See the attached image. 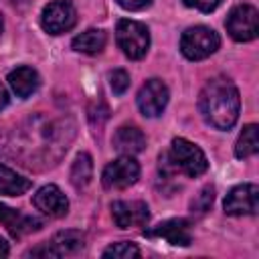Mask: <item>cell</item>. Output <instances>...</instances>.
I'll return each instance as SVG.
<instances>
[{"mask_svg": "<svg viewBox=\"0 0 259 259\" xmlns=\"http://www.w3.org/2000/svg\"><path fill=\"white\" fill-rule=\"evenodd\" d=\"M32 125H22L18 130H14V136H18V142H10L6 138H0V154L4 150H12L6 156H14L20 160L22 166H34L36 162H47L42 150L36 144H42L47 150H51L57 158L63 156V152H67V144L71 142L73 136L65 134H73V125H67V121H47V119H32Z\"/></svg>", "mask_w": 259, "mask_h": 259, "instance_id": "cell-1", "label": "cell"}, {"mask_svg": "<svg viewBox=\"0 0 259 259\" xmlns=\"http://www.w3.org/2000/svg\"><path fill=\"white\" fill-rule=\"evenodd\" d=\"M239 91L227 77L210 79L198 95V109L204 121L217 130H231L239 117Z\"/></svg>", "mask_w": 259, "mask_h": 259, "instance_id": "cell-2", "label": "cell"}, {"mask_svg": "<svg viewBox=\"0 0 259 259\" xmlns=\"http://www.w3.org/2000/svg\"><path fill=\"white\" fill-rule=\"evenodd\" d=\"M208 168L204 152L184 138H174L172 146L166 154L160 156V170L170 176L174 172H182L186 176H200Z\"/></svg>", "mask_w": 259, "mask_h": 259, "instance_id": "cell-3", "label": "cell"}, {"mask_svg": "<svg viewBox=\"0 0 259 259\" xmlns=\"http://www.w3.org/2000/svg\"><path fill=\"white\" fill-rule=\"evenodd\" d=\"M221 45L219 34L208 26H192L180 36V51L190 61H202L210 57Z\"/></svg>", "mask_w": 259, "mask_h": 259, "instance_id": "cell-4", "label": "cell"}, {"mask_svg": "<svg viewBox=\"0 0 259 259\" xmlns=\"http://www.w3.org/2000/svg\"><path fill=\"white\" fill-rule=\"evenodd\" d=\"M115 38H117V45L123 51V55L130 59H142L148 53L150 32L142 22L121 18L115 28Z\"/></svg>", "mask_w": 259, "mask_h": 259, "instance_id": "cell-5", "label": "cell"}, {"mask_svg": "<svg viewBox=\"0 0 259 259\" xmlns=\"http://www.w3.org/2000/svg\"><path fill=\"white\" fill-rule=\"evenodd\" d=\"M83 245H85L83 233L75 231V229H67V231L55 233L40 247L30 249L28 255H32V257H67V255H75L77 251H81Z\"/></svg>", "mask_w": 259, "mask_h": 259, "instance_id": "cell-6", "label": "cell"}, {"mask_svg": "<svg viewBox=\"0 0 259 259\" xmlns=\"http://www.w3.org/2000/svg\"><path fill=\"white\" fill-rule=\"evenodd\" d=\"M225 26H227V32L239 40V42H247V40H253L257 36V30H259V14H257V8L251 6V4H239L235 6L227 20H225Z\"/></svg>", "mask_w": 259, "mask_h": 259, "instance_id": "cell-7", "label": "cell"}, {"mask_svg": "<svg viewBox=\"0 0 259 259\" xmlns=\"http://www.w3.org/2000/svg\"><path fill=\"white\" fill-rule=\"evenodd\" d=\"M77 22V10L69 0H53L42 8L40 24L51 34L67 32Z\"/></svg>", "mask_w": 259, "mask_h": 259, "instance_id": "cell-8", "label": "cell"}, {"mask_svg": "<svg viewBox=\"0 0 259 259\" xmlns=\"http://www.w3.org/2000/svg\"><path fill=\"white\" fill-rule=\"evenodd\" d=\"M140 178V166L132 156H121L109 162L101 174V182L107 190H121L132 186Z\"/></svg>", "mask_w": 259, "mask_h": 259, "instance_id": "cell-9", "label": "cell"}, {"mask_svg": "<svg viewBox=\"0 0 259 259\" xmlns=\"http://www.w3.org/2000/svg\"><path fill=\"white\" fill-rule=\"evenodd\" d=\"M168 87L162 79H148L138 91V107L146 117H158L168 103Z\"/></svg>", "mask_w": 259, "mask_h": 259, "instance_id": "cell-10", "label": "cell"}, {"mask_svg": "<svg viewBox=\"0 0 259 259\" xmlns=\"http://www.w3.org/2000/svg\"><path fill=\"white\" fill-rule=\"evenodd\" d=\"M257 200H259V188L257 184H239L235 186L227 198H225V212L233 217H243V214H255L257 212Z\"/></svg>", "mask_w": 259, "mask_h": 259, "instance_id": "cell-11", "label": "cell"}, {"mask_svg": "<svg viewBox=\"0 0 259 259\" xmlns=\"http://www.w3.org/2000/svg\"><path fill=\"white\" fill-rule=\"evenodd\" d=\"M111 217L119 229H130V227H142L146 225L150 212L148 204L142 200H115L111 204Z\"/></svg>", "mask_w": 259, "mask_h": 259, "instance_id": "cell-12", "label": "cell"}, {"mask_svg": "<svg viewBox=\"0 0 259 259\" xmlns=\"http://www.w3.org/2000/svg\"><path fill=\"white\" fill-rule=\"evenodd\" d=\"M34 206L47 214V217H53V219H59V217H65L67 210H69V200L67 196L61 192L59 186L55 184H45L42 188L36 190L34 198H32Z\"/></svg>", "mask_w": 259, "mask_h": 259, "instance_id": "cell-13", "label": "cell"}, {"mask_svg": "<svg viewBox=\"0 0 259 259\" xmlns=\"http://www.w3.org/2000/svg\"><path fill=\"white\" fill-rule=\"evenodd\" d=\"M144 235L148 237H160L170 245L176 247H188L192 243V235H190V225L184 219H170L164 221L160 225H156L150 231H144Z\"/></svg>", "mask_w": 259, "mask_h": 259, "instance_id": "cell-14", "label": "cell"}, {"mask_svg": "<svg viewBox=\"0 0 259 259\" xmlns=\"http://www.w3.org/2000/svg\"><path fill=\"white\" fill-rule=\"evenodd\" d=\"M0 223L8 229V233L12 237H22V235L38 231L42 227L40 219L30 217V214H22V212H18L14 208H8L4 204H0Z\"/></svg>", "mask_w": 259, "mask_h": 259, "instance_id": "cell-15", "label": "cell"}, {"mask_svg": "<svg viewBox=\"0 0 259 259\" xmlns=\"http://www.w3.org/2000/svg\"><path fill=\"white\" fill-rule=\"evenodd\" d=\"M113 148L123 156L138 154L146 148V136L134 125H121L113 134Z\"/></svg>", "mask_w": 259, "mask_h": 259, "instance_id": "cell-16", "label": "cell"}, {"mask_svg": "<svg viewBox=\"0 0 259 259\" xmlns=\"http://www.w3.org/2000/svg\"><path fill=\"white\" fill-rule=\"evenodd\" d=\"M8 85L12 87V91L18 97H28L38 89L40 79H38V73L32 67H16L8 75Z\"/></svg>", "mask_w": 259, "mask_h": 259, "instance_id": "cell-17", "label": "cell"}, {"mask_svg": "<svg viewBox=\"0 0 259 259\" xmlns=\"http://www.w3.org/2000/svg\"><path fill=\"white\" fill-rule=\"evenodd\" d=\"M32 186V182L20 174H16L14 170L6 168L0 164V194L6 196H20L24 194L28 188Z\"/></svg>", "mask_w": 259, "mask_h": 259, "instance_id": "cell-18", "label": "cell"}, {"mask_svg": "<svg viewBox=\"0 0 259 259\" xmlns=\"http://www.w3.org/2000/svg\"><path fill=\"white\" fill-rule=\"evenodd\" d=\"M107 42V34L99 28H89L81 34H77L73 38V49L77 53H85V55H95L99 53Z\"/></svg>", "mask_w": 259, "mask_h": 259, "instance_id": "cell-19", "label": "cell"}, {"mask_svg": "<svg viewBox=\"0 0 259 259\" xmlns=\"http://www.w3.org/2000/svg\"><path fill=\"white\" fill-rule=\"evenodd\" d=\"M259 150V140H257V125L255 123H249L243 127L237 144H235V156L239 160H245V158H251L255 156Z\"/></svg>", "mask_w": 259, "mask_h": 259, "instance_id": "cell-20", "label": "cell"}, {"mask_svg": "<svg viewBox=\"0 0 259 259\" xmlns=\"http://www.w3.org/2000/svg\"><path fill=\"white\" fill-rule=\"evenodd\" d=\"M91 176H93V162H91V156L89 154H79L71 166V184L75 188H85L89 182H91Z\"/></svg>", "mask_w": 259, "mask_h": 259, "instance_id": "cell-21", "label": "cell"}, {"mask_svg": "<svg viewBox=\"0 0 259 259\" xmlns=\"http://www.w3.org/2000/svg\"><path fill=\"white\" fill-rule=\"evenodd\" d=\"M103 257H113V259H132V257H140V249L130 243V241H121V243H113L103 251Z\"/></svg>", "mask_w": 259, "mask_h": 259, "instance_id": "cell-22", "label": "cell"}, {"mask_svg": "<svg viewBox=\"0 0 259 259\" xmlns=\"http://www.w3.org/2000/svg\"><path fill=\"white\" fill-rule=\"evenodd\" d=\"M212 200H214V186H204L196 196H194V200L190 202V210L192 212H206L208 208H210V204H212Z\"/></svg>", "mask_w": 259, "mask_h": 259, "instance_id": "cell-23", "label": "cell"}, {"mask_svg": "<svg viewBox=\"0 0 259 259\" xmlns=\"http://www.w3.org/2000/svg\"><path fill=\"white\" fill-rule=\"evenodd\" d=\"M109 81H111V89L115 95H121L127 91L130 87V75L123 71V69H115L111 75H109Z\"/></svg>", "mask_w": 259, "mask_h": 259, "instance_id": "cell-24", "label": "cell"}, {"mask_svg": "<svg viewBox=\"0 0 259 259\" xmlns=\"http://www.w3.org/2000/svg\"><path fill=\"white\" fill-rule=\"evenodd\" d=\"M182 2L186 6H190V8L200 10V12H210L221 4V0H182Z\"/></svg>", "mask_w": 259, "mask_h": 259, "instance_id": "cell-25", "label": "cell"}, {"mask_svg": "<svg viewBox=\"0 0 259 259\" xmlns=\"http://www.w3.org/2000/svg\"><path fill=\"white\" fill-rule=\"evenodd\" d=\"M107 107H105V103L101 105V109H95V105H91L89 107V119H91V123L93 125H101L105 119H107Z\"/></svg>", "mask_w": 259, "mask_h": 259, "instance_id": "cell-26", "label": "cell"}, {"mask_svg": "<svg viewBox=\"0 0 259 259\" xmlns=\"http://www.w3.org/2000/svg\"><path fill=\"white\" fill-rule=\"evenodd\" d=\"M150 2H152V0H117V4H119L121 8H125V10H142V8H146Z\"/></svg>", "mask_w": 259, "mask_h": 259, "instance_id": "cell-27", "label": "cell"}, {"mask_svg": "<svg viewBox=\"0 0 259 259\" xmlns=\"http://www.w3.org/2000/svg\"><path fill=\"white\" fill-rule=\"evenodd\" d=\"M8 105V91H6V87L0 83V109H4Z\"/></svg>", "mask_w": 259, "mask_h": 259, "instance_id": "cell-28", "label": "cell"}, {"mask_svg": "<svg viewBox=\"0 0 259 259\" xmlns=\"http://www.w3.org/2000/svg\"><path fill=\"white\" fill-rule=\"evenodd\" d=\"M8 253H10V249H8V243L0 237V257H8Z\"/></svg>", "mask_w": 259, "mask_h": 259, "instance_id": "cell-29", "label": "cell"}, {"mask_svg": "<svg viewBox=\"0 0 259 259\" xmlns=\"http://www.w3.org/2000/svg\"><path fill=\"white\" fill-rule=\"evenodd\" d=\"M2 28H4V20H2V14H0V32H2Z\"/></svg>", "mask_w": 259, "mask_h": 259, "instance_id": "cell-30", "label": "cell"}]
</instances>
